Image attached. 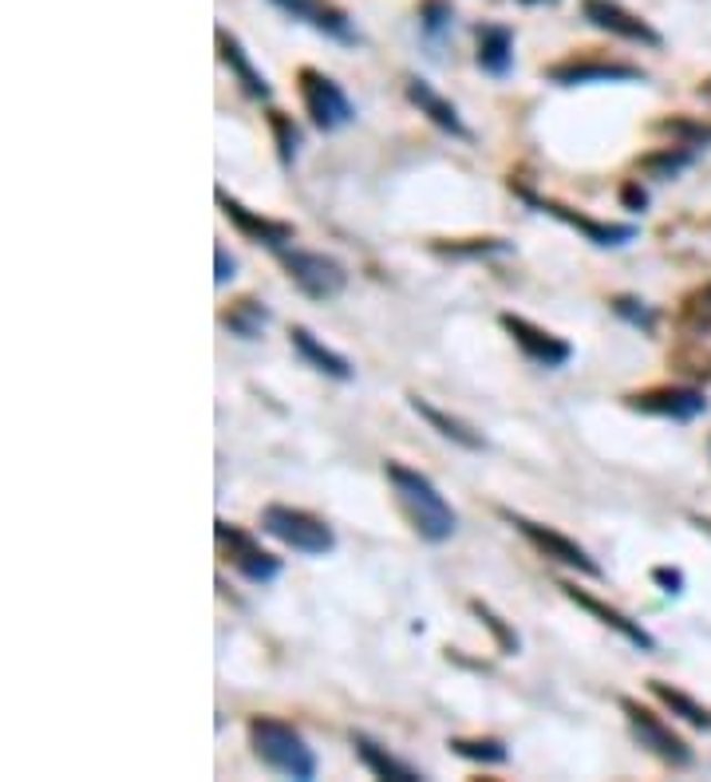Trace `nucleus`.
Here are the masks:
<instances>
[{
  "label": "nucleus",
  "mask_w": 711,
  "mask_h": 782,
  "mask_svg": "<svg viewBox=\"0 0 711 782\" xmlns=\"http://www.w3.org/2000/svg\"><path fill=\"white\" fill-rule=\"evenodd\" d=\"M281 270L288 273V281L305 293L308 301H336L348 288V270L328 253L316 250H277Z\"/></svg>",
  "instance_id": "20e7f679"
},
{
  "label": "nucleus",
  "mask_w": 711,
  "mask_h": 782,
  "mask_svg": "<svg viewBox=\"0 0 711 782\" xmlns=\"http://www.w3.org/2000/svg\"><path fill=\"white\" fill-rule=\"evenodd\" d=\"M695 301H700V305H703V308H711V285H708V288H703V293H700V297H695Z\"/></svg>",
  "instance_id": "e433bc0d"
},
{
  "label": "nucleus",
  "mask_w": 711,
  "mask_h": 782,
  "mask_svg": "<svg viewBox=\"0 0 711 782\" xmlns=\"http://www.w3.org/2000/svg\"><path fill=\"white\" fill-rule=\"evenodd\" d=\"M407 407H412L419 419L431 427L435 435H443L447 443H455V447H463V450H487V439H483V431H475L467 419H459V415H447V412H439V407L431 404V399H424V396H407Z\"/></svg>",
  "instance_id": "aec40b11"
},
{
  "label": "nucleus",
  "mask_w": 711,
  "mask_h": 782,
  "mask_svg": "<svg viewBox=\"0 0 711 782\" xmlns=\"http://www.w3.org/2000/svg\"><path fill=\"white\" fill-rule=\"evenodd\" d=\"M214 199H217V206H222V214L237 225V234L250 237V242H257V245H265V250H285V245L297 237V225H293V222L253 214L250 206H242V202H237L234 194H225L222 186L214 190Z\"/></svg>",
  "instance_id": "ddd939ff"
},
{
  "label": "nucleus",
  "mask_w": 711,
  "mask_h": 782,
  "mask_svg": "<svg viewBox=\"0 0 711 782\" xmlns=\"http://www.w3.org/2000/svg\"><path fill=\"white\" fill-rule=\"evenodd\" d=\"M652 581H657V585H660V593H668V597H680V593H684V569L657 566V569H652Z\"/></svg>",
  "instance_id": "473e14b6"
},
{
  "label": "nucleus",
  "mask_w": 711,
  "mask_h": 782,
  "mask_svg": "<svg viewBox=\"0 0 711 782\" xmlns=\"http://www.w3.org/2000/svg\"><path fill=\"white\" fill-rule=\"evenodd\" d=\"M297 91H301V103H305L308 119H313L316 131H341L356 119V103L344 95V88L333 80V75L316 72V68H301L297 72Z\"/></svg>",
  "instance_id": "0eeeda50"
},
{
  "label": "nucleus",
  "mask_w": 711,
  "mask_h": 782,
  "mask_svg": "<svg viewBox=\"0 0 711 782\" xmlns=\"http://www.w3.org/2000/svg\"><path fill=\"white\" fill-rule=\"evenodd\" d=\"M270 126H273V139H277L281 166H293V159L301 154V126L293 123L285 111H270Z\"/></svg>",
  "instance_id": "2f4dec72"
},
{
  "label": "nucleus",
  "mask_w": 711,
  "mask_h": 782,
  "mask_svg": "<svg viewBox=\"0 0 711 782\" xmlns=\"http://www.w3.org/2000/svg\"><path fill=\"white\" fill-rule=\"evenodd\" d=\"M470 612H475L478 621H483V629L495 637V644H498V652H502V657H518V652H522V640H518V632H514L510 624H506L487 601H478V597H475V601H470Z\"/></svg>",
  "instance_id": "c85d7f7f"
},
{
  "label": "nucleus",
  "mask_w": 711,
  "mask_h": 782,
  "mask_svg": "<svg viewBox=\"0 0 711 782\" xmlns=\"http://www.w3.org/2000/svg\"><path fill=\"white\" fill-rule=\"evenodd\" d=\"M352 747H356V759H360V763L368 766L376 779H384V782H424V771H415L412 763L396 759L387 747H379L376 739L364 735V731H352Z\"/></svg>",
  "instance_id": "412c9836"
},
{
  "label": "nucleus",
  "mask_w": 711,
  "mask_h": 782,
  "mask_svg": "<svg viewBox=\"0 0 711 782\" xmlns=\"http://www.w3.org/2000/svg\"><path fill=\"white\" fill-rule=\"evenodd\" d=\"M447 747L459 759H470V763H483V766H502L506 759H510V747H506L502 739H490V735H483V739L455 735V739H447Z\"/></svg>",
  "instance_id": "a878e982"
},
{
  "label": "nucleus",
  "mask_w": 711,
  "mask_h": 782,
  "mask_svg": "<svg viewBox=\"0 0 711 782\" xmlns=\"http://www.w3.org/2000/svg\"><path fill=\"white\" fill-rule=\"evenodd\" d=\"M217 60L234 72V80L242 83V91L250 95V100H257V103L273 100V88H270V80H265V72L262 68H253V60L242 48V40H237L234 32H225V28H217Z\"/></svg>",
  "instance_id": "a211bd4d"
},
{
  "label": "nucleus",
  "mask_w": 711,
  "mask_h": 782,
  "mask_svg": "<svg viewBox=\"0 0 711 782\" xmlns=\"http://www.w3.org/2000/svg\"><path fill=\"white\" fill-rule=\"evenodd\" d=\"M514 245L506 237H459V242H431V253L439 257H490V253H510Z\"/></svg>",
  "instance_id": "c756f323"
},
{
  "label": "nucleus",
  "mask_w": 711,
  "mask_h": 782,
  "mask_svg": "<svg viewBox=\"0 0 711 782\" xmlns=\"http://www.w3.org/2000/svg\"><path fill=\"white\" fill-rule=\"evenodd\" d=\"M262 530L270 538H277L281 546H288L293 554H305V558H325L336 549V534L325 518H316L313 510H301V506L270 502L262 510Z\"/></svg>",
  "instance_id": "7ed1b4c3"
},
{
  "label": "nucleus",
  "mask_w": 711,
  "mask_h": 782,
  "mask_svg": "<svg viewBox=\"0 0 711 782\" xmlns=\"http://www.w3.org/2000/svg\"><path fill=\"white\" fill-rule=\"evenodd\" d=\"M498 324H502L506 333H510V341L522 348L526 360L538 364V368H566V364L573 360V344L561 341V336H553V333H546L541 324L526 321V316L502 313L498 316Z\"/></svg>",
  "instance_id": "9b49d317"
},
{
  "label": "nucleus",
  "mask_w": 711,
  "mask_h": 782,
  "mask_svg": "<svg viewBox=\"0 0 711 782\" xmlns=\"http://www.w3.org/2000/svg\"><path fill=\"white\" fill-rule=\"evenodd\" d=\"M498 518H502L506 526H514V530L522 534V538L530 541L534 549H538L541 558L558 561V566H569V569H577V573H586V577H605V569L597 566L593 558H589L586 549L577 546L573 538H566V534H561V530H553V526H546V521L526 518V514L510 510V506H498Z\"/></svg>",
  "instance_id": "39448f33"
},
{
  "label": "nucleus",
  "mask_w": 711,
  "mask_h": 782,
  "mask_svg": "<svg viewBox=\"0 0 711 782\" xmlns=\"http://www.w3.org/2000/svg\"><path fill=\"white\" fill-rule=\"evenodd\" d=\"M621 711H624V720H629V731H632V739H637L649 755H657L660 763H668V766H692L695 763V755H692V747L684 743V739L676 735L672 728H668L664 720H660L657 711L652 708H644L640 700H632V695H621Z\"/></svg>",
  "instance_id": "423d86ee"
},
{
  "label": "nucleus",
  "mask_w": 711,
  "mask_h": 782,
  "mask_svg": "<svg viewBox=\"0 0 711 782\" xmlns=\"http://www.w3.org/2000/svg\"><path fill=\"white\" fill-rule=\"evenodd\" d=\"M214 538H217V549H222V561H230V569H237L250 585H270L281 577V558H273L270 549H262V541L253 538L250 530L217 518Z\"/></svg>",
  "instance_id": "6e6552de"
},
{
  "label": "nucleus",
  "mask_w": 711,
  "mask_h": 782,
  "mask_svg": "<svg viewBox=\"0 0 711 782\" xmlns=\"http://www.w3.org/2000/svg\"><path fill=\"white\" fill-rule=\"evenodd\" d=\"M546 80L558 88H581V83H644L649 75L621 60H597V55H573V60L549 63Z\"/></svg>",
  "instance_id": "f8f14e48"
},
{
  "label": "nucleus",
  "mask_w": 711,
  "mask_h": 782,
  "mask_svg": "<svg viewBox=\"0 0 711 782\" xmlns=\"http://www.w3.org/2000/svg\"><path fill=\"white\" fill-rule=\"evenodd\" d=\"M581 12H586V20L593 28L609 32V37L629 40V44H644V48L664 44V37H660L649 20H640L637 12H629L624 4H617V0H581Z\"/></svg>",
  "instance_id": "4468645a"
},
{
  "label": "nucleus",
  "mask_w": 711,
  "mask_h": 782,
  "mask_svg": "<svg viewBox=\"0 0 711 782\" xmlns=\"http://www.w3.org/2000/svg\"><path fill=\"white\" fill-rule=\"evenodd\" d=\"M660 135H672V143L688 146V151H708L711 146V123H700V119H664V123H657Z\"/></svg>",
  "instance_id": "cd10ccee"
},
{
  "label": "nucleus",
  "mask_w": 711,
  "mask_h": 782,
  "mask_svg": "<svg viewBox=\"0 0 711 782\" xmlns=\"http://www.w3.org/2000/svg\"><path fill=\"white\" fill-rule=\"evenodd\" d=\"M609 308L617 316H621L624 324H632V328H640L644 336L657 333V308L649 305V301L632 297V293H617V297L609 301Z\"/></svg>",
  "instance_id": "7c9ffc66"
},
{
  "label": "nucleus",
  "mask_w": 711,
  "mask_h": 782,
  "mask_svg": "<svg viewBox=\"0 0 711 782\" xmlns=\"http://www.w3.org/2000/svg\"><path fill=\"white\" fill-rule=\"evenodd\" d=\"M475 37H478L475 63L487 75H495V80H506L514 68V32L506 24H478Z\"/></svg>",
  "instance_id": "4be33fe9"
},
{
  "label": "nucleus",
  "mask_w": 711,
  "mask_h": 782,
  "mask_svg": "<svg viewBox=\"0 0 711 782\" xmlns=\"http://www.w3.org/2000/svg\"><path fill=\"white\" fill-rule=\"evenodd\" d=\"M288 344H293L301 360H305L313 372H321V376L341 379V384H348V379L356 376V372H352V360H348V356H341L336 348H328L325 341H316V336L308 333L305 324H293V328H288Z\"/></svg>",
  "instance_id": "6ab92c4d"
},
{
  "label": "nucleus",
  "mask_w": 711,
  "mask_h": 782,
  "mask_svg": "<svg viewBox=\"0 0 711 782\" xmlns=\"http://www.w3.org/2000/svg\"><path fill=\"white\" fill-rule=\"evenodd\" d=\"M624 404L640 415H657V419H672V423H692L708 412L703 392L688 384H660L649 387V392H632V396H624Z\"/></svg>",
  "instance_id": "9d476101"
},
{
  "label": "nucleus",
  "mask_w": 711,
  "mask_h": 782,
  "mask_svg": "<svg viewBox=\"0 0 711 782\" xmlns=\"http://www.w3.org/2000/svg\"><path fill=\"white\" fill-rule=\"evenodd\" d=\"M384 475H387V483H392V495H396L399 514H404L407 526H412L427 546H443V541L455 538V530H459V514H455V506L439 495V486H435L424 470L407 467V463H399V459H387Z\"/></svg>",
  "instance_id": "f257e3e1"
},
{
  "label": "nucleus",
  "mask_w": 711,
  "mask_h": 782,
  "mask_svg": "<svg viewBox=\"0 0 711 782\" xmlns=\"http://www.w3.org/2000/svg\"><path fill=\"white\" fill-rule=\"evenodd\" d=\"M214 285L217 288H222V285H230V281H234L237 277V261L234 257H230V250H225V245H217V250H214Z\"/></svg>",
  "instance_id": "f704fd0d"
},
{
  "label": "nucleus",
  "mask_w": 711,
  "mask_h": 782,
  "mask_svg": "<svg viewBox=\"0 0 711 782\" xmlns=\"http://www.w3.org/2000/svg\"><path fill=\"white\" fill-rule=\"evenodd\" d=\"M419 32L431 48H443V40L455 32V9L450 0H424L419 4Z\"/></svg>",
  "instance_id": "bb28decb"
},
{
  "label": "nucleus",
  "mask_w": 711,
  "mask_h": 782,
  "mask_svg": "<svg viewBox=\"0 0 711 782\" xmlns=\"http://www.w3.org/2000/svg\"><path fill=\"white\" fill-rule=\"evenodd\" d=\"M250 747H253V759L262 766H270L273 774H281V779H297V782L316 779L313 747L305 743V735H301L293 723L273 720V715H253Z\"/></svg>",
  "instance_id": "f03ea898"
},
{
  "label": "nucleus",
  "mask_w": 711,
  "mask_h": 782,
  "mask_svg": "<svg viewBox=\"0 0 711 782\" xmlns=\"http://www.w3.org/2000/svg\"><path fill=\"white\" fill-rule=\"evenodd\" d=\"M522 4H553V0H522Z\"/></svg>",
  "instance_id": "4c0bfd02"
},
{
  "label": "nucleus",
  "mask_w": 711,
  "mask_h": 782,
  "mask_svg": "<svg viewBox=\"0 0 711 782\" xmlns=\"http://www.w3.org/2000/svg\"><path fill=\"white\" fill-rule=\"evenodd\" d=\"M692 162H695V151L672 143V146H660V151L644 154V159L637 162V171L644 174V179H652V182H668V179H676L680 171H688Z\"/></svg>",
  "instance_id": "393cba45"
},
{
  "label": "nucleus",
  "mask_w": 711,
  "mask_h": 782,
  "mask_svg": "<svg viewBox=\"0 0 711 782\" xmlns=\"http://www.w3.org/2000/svg\"><path fill=\"white\" fill-rule=\"evenodd\" d=\"M518 199H522L526 206L538 210V214H549V217H558V222H566L569 230H577V234L586 237L589 245H597V250H621V245H629L632 237H637V225L597 222V217H586L581 210L566 206V202L541 199V194H534V190H522V186H518Z\"/></svg>",
  "instance_id": "1a4fd4ad"
},
{
  "label": "nucleus",
  "mask_w": 711,
  "mask_h": 782,
  "mask_svg": "<svg viewBox=\"0 0 711 782\" xmlns=\"http://www.w3.org/2000/svg\"><path fill=\"white\" fill-rule=\"evenodd\" d=\"M649 692L684 723H692V728H700V731H711V708H703V703L692 700L688 692H680V688H672V683H664V680H649Z\"/></svg>",
  "instance_id": "b1692460"
},
{
  "label": "nucleus",
  "mask_w": 711,
  "mask_h": 782,
  "mask_svg": "<svg viewBox=\"0 0 711 782\" xmlns=\"http://www.w3.org/2000/svg\"><path fill=\"white\" fill-rule=\"evenodd\" d=\"M273 9H281L288 20H297V24H308L313 32H321V37L336 40V44H360V32L352 28V20L344 17L336 4H328V0H270Z\"/></svg>",
  "instance_id": "2eb2a0df"
},
{
  "label": "nucleus",
  "mask_w": 711,
  "mask_h": 782,
  "mask_svg": "<svg viewBox=\"0 0 711 782\" xmlns=\"http://www.w3.org/2000/svg\"><path fill=\"white\" fill-rule=\"evenodd\" d=\"M270 308H265V301L257 297H237L230 308H222V328H230V336H237V341H257V336L265 333V324H270Z\"/></svg>",
  "instance_id": "5701e85b"
},
{
  "label": "nucleus",
  "mask_w": 711,
  "mask_h": 782,
  "mask_svg": "<svg viewBox=\"0 0 711 782\" xmlns=\"http://www.w3.org/2000/svg\"><path fill=\"white\" fill-rule=\"evenodd\" d=\"M407 100L419 108V115H427L435 126H439V131H447L450 139H463V143H470V139H475V135H470V126L463 123L459 108H455L447 95H439V91H435L427 80H419V75H412V80H407Z\"/></svg>",
  "instance_id": "f3484780"
},
{
  "label": "nucleus",
  "mask_w": 711,
  "mask_h": 782,
  "mask_svg": "<svg viewBox=\"0 0 711 782\" xmlns=\"http://www.w3.org/2000/svg\"><path fill=\"white\" fill-rule=\"evenodd\" d=\"M621 206L629 210V214H644V206H649V190L640 186V179H629L621 186Z\"/></svg>",
  "instance_id": "72a5a7b5"
},
{
  "label": "nucleus",
  "mask_w": 711,
  "mask_h": 782,
  "mask_svg": "<svg viewBox=\"0 0 711 782\" xmlns=\"http://www.w3.org/2000/svg\"><path fill=\"white\" fill-rule=\"evenodd\" d=\"M558 589L569 597V601L577 605V609H586L589 617H597V621L605 624V629H612L621 640H629L637 652H657V637H652L649 629L640 621H632V617H624L621 609H612V605H605V601H597L593 593H586V589H577L573 581H558Z\"/></svg>",
  "instance_id": "dca6fc26"
},
{
  "label": "nucleus",
  "mask_w": 711,
  "mask_h": 782,
  "mask_svg": "<svg viewBox=\"0 0 711 782\" xmlns=\"http://www.w3.org/2000/svg\"><path fill=\"white\" fill-rule=\"evenodd\" d=\"M692 521H695V526H700V530H703V534H711V518H700V514H695V518H692Z\"/></svg>",
  "instance_id": "c9c22d12"
}]
</instances>
